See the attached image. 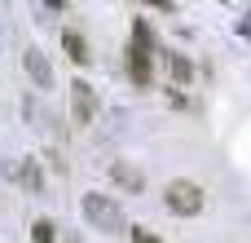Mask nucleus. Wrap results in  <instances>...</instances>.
<instances>
[{
    "label": "nucleus",
    "mask_w": 251,
    "mask_h": 243,
    "mask_svg": "<svg viewBox=\"0 0 251 243\" xmlns=\"http://www.w3.org/2000/svg\"><path fill=\"white\" fill-rule=\"evenodd\" d=\"M84 217L97 230H106V235H119L124 230V213H119V204L110 195H84Z\"/></svg>",
    "instance_id": "f257e3e1"
},
{
    "label": "nucleus",
    "mask_w": 251,
    "mask_h": 243,
    "mask_svg": "<svg viewBox=\"0 0 251 243\" xmlns=\"http://www.w3.org/2000/svg\"><path fill=\"white\" fill-rule=\"evenodd\" d=\"M163 204H168L172 213H181V217H194V213L203 208V186H194V182H172L168 195H163Z\"/></svg>",
    "instance_id": "f03ea898"
},
{
    "label": "nucleus",
    "mask_w": 251,
    "mask_h": 243,
    "mask_svg": "<svg viewBox=\"0 0 251 243\" xmlns=\"http://www.w3.org/2000/svg\"><path fill=\"white\" fill-rule=\"evenodd\" d=\"M71 102H75V124H93V115H97V97H93V89H88L84 80L71 84Z\"/></svg>",
    "instance_id": "7ed1b4c3"
},
{
    "label": "nucleus",
    "mask_w": 251,
    "mask_h": 243,
    "mask_svg": "<svg viewBox=\"0 0 251 243\" xmlns=\"http://www.w3.org/2000/svg\"><path fill=\"white\" fill-rule=\"evenodd\" d=\"M150 58H154V53H146L141 44H132V49H128V75H132V84H141V89L154 80V75H150Z\"/></svg>",
    "instance_id": "20e7f679"
},
{
    "label": "nucleus",
    "mask_w": 251,
    "mask_h": 243,
    "mask_svg": "<svg viewBox=\"0 0 251 243\" xmlns=\"http://www.w3.org/2000/svg\"><path fill=\"white\" fill-rule=\"evenodd\" d=\"M22 62H26V71H31V80H35L40 89H53V66L44 62V53H40V49H26V53H22Z\"/></svg>",
    "instance_id": "39448f33"
},
{
    "label": "nucleus",
    "mask_w": 251,
    "mask_h": 243,
    "mask_svg": "<svg viewBox=\"0 0 251 243\" xmlns=\"http://www.w3.org/2000/svg\"><path fill=\"white\" fill-rule=\"evenodd\" d=\"M163 62H168V71H172V80H176V84H190V80H194V62H190L185 53L163 49Z\"/></svg>",
    "instance_id": "423d86ee"
},
{
    "label": "nucleus",
    "mask_w": 251,
    "mask_h": 243,
    "mask_svg": "<svg viewBox=\"0 0 251 243\" xmlns=\"http://www.w3.org/2000/svg\"><path fill=\"white\" fill-rule=\"evenodd\" d=\"M18 177H22V186H26L31 195H44V177H40V164H35V159H22V164H18Z\"/></svg>",
    "instance_id": "0eeeda50"
},
{
    "label": "nucleus",
    "mask_w": 251,
    "mask_h": 243,
    "mask_svg": "<svg viewBox=\"0 0 251 243\" xmlns=\"http://www.w3.org/2000/svg\"><path fill=\"white\" fill-rule=\"evenodd\" d=\"M62 49L71 53V62H79V66L88 62V40H84L79 31H66V35H62Z\"/></svg>",
    "instance_id": "6e6552de"
},
{
    "label": "nucleus",
    "mask_w": 251,
    "mask_h": 243,
    "mask_svg": "<svg viewBox=\"0 0 251 243\" xmlns=\"http://www.w3.org/2000/svg\"><path fill=\"white\" fill-rule=\"evenodd\" d=\"M110 173H115V182H119V186H128V190H141V186H146V177H141L132 164H115Z\"/></svg>",
    "instance_id": "1a4fd4ad"
},
{
    "label": "nucleus",
    "mask_w": 251,
    "mask_h": 243,
    "mask_svg": "<svg viewBox=\"0 0 251 243\" xmlns=\"http://www.w3.org/2000/svg\"><path fill=\"white\" fill-rule=\"evenodd\" d=\"M53 235H57L53 221H35V226H31V243H53Z\"/></svg>",
    "instance_id": "9d476101"
},
{
    "label": "nucleus",
    "mask_w": 251,
    "mask_h": 243,
    "mask_svg": "<svg viewBox=\"0 0 251 243\" xmlns=\"http://www.w3.org/2000/svg\"><path fill=\"white\" fill-rule=\"evenodd\" d=\"M132 243H159V239H154L150 230H132Z\"/></svg>",
    "instance_id": "9b49d317"
}]
</instances>
